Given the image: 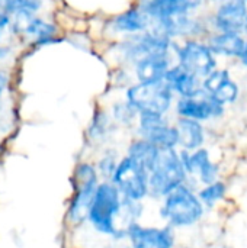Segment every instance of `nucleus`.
<instances>
[{"mask_svg":"<svg viewBox=\"0 0 247 248\" xmlns=\"http://www.w3.org/2000/svg\"><path fill=\"white\" fill-rule=\"evenodd\" d=\"M198 187L186 182L157 203V218L178 232L198 228L205 221L208 211L198 196Z\"/></svg>","mask_w":247,"mask_h":248,"instance_id":"nucleus-1","label":"nucleus"},{"mask_svg":"<svg viewBox=\"0 0 247 248\" xmlns=\"http://www.w3.org/2000/svg\"><path fill=\"white\" fill-rule=\"evenodd\" d=\"M124 196L111 180H102L92 201L86 224L98 235L112 240L121 227V208Z\"/></svg>","mask_w":247,"mask_h":248,"instance_id":"nucleus-2","label":"nucleus"},{"mask_svg":"<svg viewBox=\"0 0 247 248\" xmlns=\"http://www.w3.org/2000/svg\"><path fill=\"white\" fill-rule=\"evenodd\" d=\"M73 193L66 211V221L71 228H79L86 224L87 214L102 182L95 161H80L73 171Z\"/></svg>","mask_w":247,"mask_h":248,"instance_id":"nucleus-3","label":"nucleus"},{"mask_svg":"<svg viewBox=\"0 0 247 248\" xmlns=\"http://www.w3.org/2000/svg\"><path fill=\"white\" fill-rule=\"evenodd\" d=\"M189 176L181 161L179 148L162 150L157 164L150 171V198L148 201L159 203L179 186L188 182Z\"/></svg>","mask_w":247,"mask_h":248,"instance_id":"nucleus-4","label":"nucleus"},{"mask_svg":"<svg viewBox=\"0 0 247 248\" xmlns=\"http://www.w3.org/2000/svg\"><path fill=\"white\" fill-rule=\"evenodd\" d=\"M125 100L130 102L140 113L167 115L175 106V93L165 80L153 83L137 81L127 87Z\"/></svg>","mask_w":247,"mask_h":248,"instance_id":"nucleus-5","label":"nucleus"},{"mask_svg":"<svg viewBox=\"0 0 247 248\" xmlns=\"http://www.w3.org/2000/svg\"><path fill=\"white\" fill-rule=\"evenodd\" d=\"M118 61L134 65L138 60L151 54H169L173 49V41L156 29L125 36L116 44Z\"/></svg>","mask_w":247,"mask_h":248,"instance_id":"nucleus-6","label":"nucleus"},{"mask_svg":"<svg viewBox=\"0 0 247 248\" xmlns=\"http://www.w3.org/2000/svg\"><path fill=\"white\" fill-rule=\"evenodd\" d=\"M150 171L138 161L122 154L111 182L127 199L147 202L150 198Z\"/></svg>","mask_w":247,"mask_h":248,"instance_id":"nucleus-7","label":"nucleus"},{"mask_svg":"<svg viewBox=\"0 0 247 248\" xmlns=\"http://www.w3.org/2000/svg\"><path fill=\"white\" fill-rule=\"evenodd\" d=\"M173 51L178 64L201 78H205L215 68H218L217 55L210 48L207 41L191 38L183 39L182 44L173 42Z\"/></svg>","mask_w":247,"mask_h":248,"instance_id":"nucleus-8","label":"nucleus"},{"mask_svg":"<svg viewBox=\"0 0 247 248\" xmlns=\"http://www.w3.org/2000/svg\"><path fill=\"white\" fill-rule=\"evenodd\" d=\"M135 135L141 137L160 150L179 148V132L175 121H169L167 115L159 113H140L134 128Z\"/></svg>","mask_w":247,"mask_h":248,"instance_id":"nucleus-9","label":"nucleus"},{"mask_svg":"<svg viewBox=\"0 0 247 248\" xmlns=\"http://www.w3.org/2000/svg\"><path fill=\"white\" fill-rule=\"evenodd\" d=\"M130 248H178L179 232L167 224L147 225L134 222L127 227Z\"/></svg>","mask_w":247,"mask_h":248,"instance_id":"nucleus-10","label":"nucleus"},{"mask_svg":"<svg viewBox=\"0 0 247 248\" xmlns=\"http://www.w3.org/2000/svg\"><path fill=\"white\" fill-rule=\"evenodd\" d=\"M175 113L178 118H189L204 124L221 119L226 115V106L205 94L197 97H178Z\"/></svg>","mask_w":247,"mask_h":248,"instance_id":"nucleus-11","label":"nucleus"},{"mask_svg":"<svg viewBox=\"0 0 247 248\" xmlns=\"http://www.w3.org/2000/svg\"><path fill=\"white\" fill-rule=\"evenodd\" d=\"M214 32H243L247 23L246 0H226L217 6L210 20Z\"/></svg>","mask_w":247,"mask_h":248,"instance_id":"nucleus-12","label":"nucleus"},{"mask_svg":"<svg viewBox=\"0 0 247 248\" xmlns=\"http://www.w3.org/2000/svg\"><path fill=\"white\" fill-rule=\"evenodd\" d=\"M204 94L227 106L234 105L240 97V89L227 68H215L210 76L202 78Z\"/></svg>","mask_w":247,"mask_h":248,"instance_id":"nucleus-13","label":"nucleus"},{"mask_svg":"<svg viewBox=\"0 0 247 248\" xmlns=\"http://www.w3.org/2000/svg\"><path fill=\"white\" fill-rule=\"evenodd\" d=\"M202 4L204 0H140L138 7H141L154 22L167 17L195 15Z\"/></svg>","mask_w":247,"mask_h":248,"instance_id":"nucleus-14","label":"nucleus"},{"mask_svg":"<svg viewBox=\"0 0 247 248\" xmlns=\"http://www.w3.org/2000/svg\"><path fill=\"white\" fill-rule=\"evenodd\" d=\"M153 29L159 31L160 33L169 36L173 41L175 38H182V39L198 38L201 33L207 31V25L198 17H195V15H186V16L154 20Z\"/></svg>","mask_w":247,"mask_h":248,"instance_id":"nucleus-15","label":"nucleus"},{"mask_svg":"<svg viewBox=\"0 0 247 248\" xmlns=\"http://www.w3.org/2000/svg\"><path fill=\"white\" fill-rule=\"evenodd\" d=\"M15 15L13 26L16 32L25 33L33 38L38 44H47L54 41L57 35V26L47 20H42L28 10H19Z\"/></svg>","mask_w":247,"mask_h":248,"instance_id":"nucleus-16","label":"nucleus"},{"mask_svg":"<svg viewBox=\"0 0 247 248\" xmlns=\"http://www.w3.org/2000/svg\"><path fill=\"white\" fill-rule=\"evenodd\" d=\"M165 81L178 97H197L204 94L202 78L179 64H173L169 68Z\"/></svg>","mask_w":247,"mask_h":248,"instance_id":"nucleus-17","label":"nucleus"},{"mask_svg":"<svg viewBox=\"0 0 247 248\" xmlns=\"http://www.w3.org/2000/svg\"><path fill=\"white\" fill-rule=\"evenodd\" d=\"M172 55L151 54L146 55L134 64V74L140 83H153L165 80L169 68L172 67Z\"/></svg>","mask_w":247,"mask_h":248,"instance_id":"nucleus-18","label":"nucleus"},{"mask_svg":"<svg viewBox=\"0 0 247 248\" xmlns=\"http://www.w3.org/2000/svg\"><path fill=\"white\" fill-rule=\"evenodd\" d=\"M111 29L115 33L124 35V36H131L135 33L146 32L153 28V19L141 9V7H132L128 9L119 15H116L111 22H109Z\"/></svg>","mask_w":247,"mask_h":248,"instance_id":"nucleus-19","label":"nucleus"},{"mask_svg":"<svg viewBox=\"0 0 247 248\" xmlns=\"http://www.w3.org/2000/svg\"><path fill=\"white\" fill-rule=\"evenodd\" d=\"M205 41L217 57L224 58L239 60L246 46L243 32H213Z\"/></svg>","mask_w":247,"mask_h":248,"instance_id":"nucleus-20","label":"nucleus"},{"mask_svg":"<svg viewBox=\"0 0 247 248\" xmlns=\"http://www.w3.org/2000/svg\"><path fill=\"white\" fill-rule=\"evenodd\" d=\"M175 125L179 132V148L195 151L201 147H205L207 142V131L202 122L189 119V118H178L175 119Z\"/></svg>","mask_w":247,"mask_h":248,"instance_id":"nucleus-21","label":"nucleus"},{"mask_svg":"<svg viewBox=\"0 0 247 248\" xmlns=\"http://www.w3.org/2000/svg\"><path fill=\"white\" fill-rule=\"evenodd\" d=\"M125 154L130 155L131 158H134L135 161H138L148 171H151L154 169V166L157 164V161H159L162 150L157 145H154L153 142L135 135L128 142V145L125 148Z\"/></svg>","mask_w":247,"mask_h":248,"instance_id":"nucleus-22","label":"nucleus"},{"mask_svg":"<svg viewBox=\"0 0 247 248\" xmlns=\"http://www.w3.org/2000/svg\"><path fill=\"white\" fill-rule=\"evenodd\" d=\"M116 129H119V126L112 119L111 113H108L105 110H98L95 113L90 125H89L87 135H89L92 142H95V144H105L108 141V138L111 135H114V132Z\"/></svg>","mask_w":247,"mask_h":248,"instance_id":"nucleus-23","label":"nucleus"},{"mask_svg":"<svg viewBox=\"0 0 247 248\" xmlns=\"http://www.w3.org/2000/svg\"><path fill=\"white\" fill-rule=\"evenodd\" d=\"M198 196L202 201L204 206L208 212L215 211L229 196V183L224 179H220L211 185L199 186L198 187Z\"/></svg>","mask_w":247,"mask_h":248,"instance_id":"nucleus-24","label":"nucleus"},{"mask_svg":"<svg viewBox=\"0 0 247 248\" xmlns=\"http://www.w3.org/2000/svg\"><path fill=\"white\" fill-rule=\"evenodd\" d=\"M111 116L121 128H135L140 112L125 99L121 102H115L111 108Z\"/></svg>","mask_w":247,"mask_h":248,"instance_id":"nucleus-25","label":"nucleus"},{"mask_svg":"<svg viewBox=\"0 0 247 248\" xmlns=\"http://www.w3.org/2000/svg\"><path fill=\"white\" fill-rule=\"evenodd\" d=\"M121 157L122 155L115 148H111V147H106L102 151V154L95 161L100 180H111L112 179Z\"/></svg>","mask_w":247,"mask_h":248,"instance_id":"nucleus-26","label":"nucleus"},{"mask_svg":"<svg viewBox=\"0 0 247 248\" xmlns=\"http://www.w3.org/2000/svg\"><path fill=\"white\" fill-rule=\"evenodd\" d=\"M146 209H147L146 202L124 198L122 208H121V218H119L121 227H128L130 224H134V222H143Z\"/></svg>","mask_w":247,"mask_h":248,"instance_id":"nucleus-27","label":"nucleus"},{"mask_svg":"<svg viewBox=\"0 0 247 248\" xmlns=\"http://www.w3.org/2000/svg\"><path fill=\"white\" fill-rule=\"evenodd\" d=\"M10 26V16L7 12L0 9V41L4 35V31Z\"/></svg>","mask_w":247,"mask_h":248,"instance_id":"nucleus-28","label":"nucleus"},{"mask_svg":"<svg viewBox=\"0 0 247 248\" xmlns=\"http://www.w3.org/2000/svg\"><path fill=\"white\" fill-rule=\"evenodd\" d=\"M239 61H240V64H242L243 67H247V38H246V46H245V49H243V52H242V55H240Z\"/></svg>","mask_w":247,"mask_h":248,"instance_id":"nucleus-29","label":"nucleus"},{"mask_svg":"<svg viewBox=\"0 0 247 248\" xmlns=\"http://www.w3.org/2000/svg\"><path fill=\"white\" fill-rule=\"evenodd\" d=\"M102 248H128V244H116V243L109 241L108 244H105Z\"/></svg>","mask_w":247,"mask_h":248,"instance_id":"nucleus-30","label":"nucleus"},{"mask_svg":"<svg viewBox=\"0 0 247 248\" xmlns=\"http://www.w3.org/2000/svg\"><path fill=\"white\" fill-rule=\"evenodd\" d=\"M6 84H7V80H6V77L0 73V96L3 94V92H4V89H6Z\"/></svg>","mask_w":247,"mask_h":248,"instance_id":"nucleus-31","label":"nucleus"},{"mask_svg":"<svg viewBox=\"0 0 247 248\" xmlns=\"http://www.w3.org/2000/svg\"><path fill=\"white\" fill-rule=\"evenodd\" d=\"M7 54H9V48H7V46L0 45V60H3Z\"/></svg>","mask_w":247,"mask_h":248,"instance_id":"nucleus-32","label":"nucleus"},{"mask_svg":"<svg viewBox=\"0 0 247 248\" xmlns=\"http://www.w3.org/2000/svg\"><path fill=\"white\" fill-rule=\"evenodd\" d=\"M178 248H198V247H195V246H191V244H179V247Z\"/></svg>","mask_w":247,"mask_h":248,"instance_id":"nucleus-33","label":"nucleus"},{"mask_svg":"<svg viewBox=\"0 0 247 248\" xmlns=\"http://www.w3.org/2000/svg\"><path fill=\"white\" fill-rule=\"evenodd\" d=\"M245 35L247 36V23H246V28H245Z\"/></svg>","mask_w":247,"mask_h":248,"instance_id":"nucleus-34","label":"nucleus"},{"mask_svg":"<svg viewBox=\"0 0 247 248\" xmlns=\"http://www.w3.org/2000/svg\"><path fill=\"white\" fill-rule=\"evenodd\" d=\"M128 248H130V247H128Z\"/></svg>","mask_w":247,"mask_h":248,"instance_id":"nucleus-35","label":"nucleus"},{"mask_svg":"<svg viewBox=\"0 0 247 248\" xmlns=\"http://www.w3.org/2000/svg\"><path fill=\"white\" fill-rule=\"evenodd\" d=\"M246 1H247V0H246Z\"/></svg>","mask_w":247,"mask_h":248,"instance_id":"nucleus-36","label":"nucleus"}]
</instances>
